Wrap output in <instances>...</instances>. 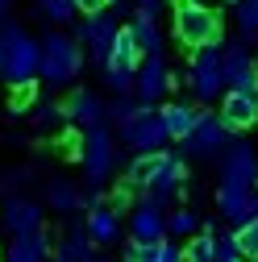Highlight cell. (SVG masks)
<instances>
[{
	"mask_svg": "<svg viewBox=\"0 0 258 262\" xmlns=\"http://www.w3.org/2000/svg\"><path fill=\"white\" fill-rule=\"evenodd\" d=\"M0 79L9 88H25L38 79V38L17 21L0 25Z\"/></svg>",
	"mask_w": 258,
	"mask_h": 262,
	"instance_id": "obj_1",
	"label": "cell"
},
{
	"mask_svg": "<svg viewBox=\"0 0 258 262\" xmlns=\"http://www.w3.org/2000/svg\"><path fill=\"white\" fill-rule=\"evenodd\" d=\"M79 71H83L79 42L67 38V34H58V29H50V34L38 42V75L50 88H67V83H75Z\"/></svg>",
	"mask_w": 258,
	"mask_h": 262,
	"instance_id": "obj_2",
	"label": "cell"
},
{
	"mask_svg": "<svg viewBox=\"0 0 258 262\" xmlns=\"http://www.w3.org/2000/svg\"><path fill=\"white\" fill-rule=\"evenodd\" d=\"M175 42H183L187 50H204V46H221L225 42V29L221 17L208 5H191V0H175Z\"/></svg>",
	"mask_w": 258,
	"mask_h": 262,
	"instance_id": "obj_3",
	"label": "cell"
},
{
	"mask_svg": "<svg viewBox=\"0 0 258 262\" xmlns=\"http://www.w3.org/2000/svg\"><path fill=\"white\" fill-rule=\"evenodd\" d=\"M71 154L83 162V175H88L92 187H100L113 175V167H117V142H113V134L104 125L100 129H88V134L71 146Z\"/></svg>",
	"mask_w": 258,
	"mask_h": 262,
	"instance_id": "obj_4",
	"label": "cell"
},
{
	"mask_svg": "<svg viewBox=\"0 0 258 262\" xmlns=\"http://www.w3.org/2000/svg\"><path fill=\"white\" fill-rule=\"evenodd\" d=\"M121 129V142L134 150V154H163L167 150V129H163V117H158V108H142L138 104V113L129 117L125 125H117Z\"/></svg>",
	"mask_w": 258,
	"mask_h": 262,
	"instance_id": "obj_5",
	"label": "cell"
},
{
	"mask_svg": "<svg viewBox=\"0 0 258 262\" xmlns=\"http://www.w3.org/2000/svg\"><path fill=\"white\" fill-rule=\"evenodd\" d=\"M187 83L196 92L200 104H212L225 92V75H221V46H204L191 50V67H187Z\"/></svg>",
	"mask_w": 258,
	"mask_h": 262,
	"instance_id": "obj_6",
	"label": "cell"
},
{
	"mask_svg": "<svg viewBox=\"0 0 258 262\" xmlns=\"http://www.w3.org/2000/svg\"><path fill=\"white\" fill-rule=\"evenodd\" d=\"M225 150H229V129L217 121V113L200 108L196 129L183 138V154H191V158H221Z\"/></svg>",
	"mask_w": 258,
	"mask_h": 262,
	"instance_id": "obj_7",
	"label": "cell"
},
{
	"mask_svg": "<svg viewBox=\"0 0 258 262\" xmlns=\"http://www.w3.org/2000/svg\"><path fill=\"white\" fill-rule=\"evenodd\" d=\"M221 187H258V154L250 142H229L221 158Z\"/></svg>",
	"mask_w": 258,
	"mask_h": 262,
	"instance_id": "obj_8",
	"label": "cell"
},
{
	"mask_svg": "<svg viewBox=\"0 0 258 262\" xmlns=\"http://www.w3.org/2000/svg\"><path fill=\"white\" fill-rule=\"evenodd\" d=\"M175 88V75L167 71V62H163V54L158 58H142L138 62V75H134V96H138V104L142 108H154L163 96Z\"/></svg>",
	"mask_w": 258,
	"mask_h": 262,
	"instance_id": "obj_9",
	"label": "cell"
},
{
	"mask_svg": "<svg viewBox=\"0 0 258 262\" xmlns=\"http://www.w3.org/2000/svg\"><path fill=\"white\" fill-rule=\"evenodd\" d=\"M129 237L134 242H163L167 237V204L142 195V200L129 208Z\"/></svg>",
	"mask_w": 258,
	"mask_h": 262,
	"instance_id": "obj_10",
	"label": "cell"
},
{
	"mask_svg": "<svg viewBox=\"0 0 258 262\" xmlns=\"http://www.w3.org/2000/svg\"><path fill=\"white\" fill-rule=\"evenodd\" d=\"M221 75H225V88L229 92H254L258 96V62L246 46H225L221 50Z\"/></svg>",
	"mask_w": 258,
	"mask_h": 262,
	"instance_id": "obj_11",
	"label": "cell"
},
{
	"mask_svg": "<svg viewBox=\"0 0 258 262\" xmlns=\"http://www.w3.org/2000/svg\"><path fill=\"white\" fill-rule=\"evenodd\" d=\"M117 29H121V25H117V17L104 9V13H96V17H83V21H79V38H75V42H83V46H88V54L104 67V58H109V50H113Z\"/></svg>",
	"mask_w": 258,
	"mask_h": 262,
	"instance_id": "obj_12",
	"label": "cell"
},
{
	"mask_svg": "<svg viewBox=\"0 0 258 262\" xmlns=\"http://www.w3.org/2000/svg\"><path fill=\"white\" fill-rule=\"evenodd\" d=\"M183 179H187V162L179 158V154H171V150H163L158 154V162H154V175H150V183H146V195H154V200H171V195L183 187Z\"/></svg>",
	"mask_w": 258,
	"mask_h": 262,
	"instance_id": "obj_13",
	"label": "cell"
},
{
	"mask_svg": "<svg viewBox=\"0 0 258 262\" xmlns=\"http://www.w3.org/2000/svg\"><path fill=\"white\" fill-rule=\"evenodd\" d=\"M229 134H238V129H254L258 125V96L254 92H221V117H217Z\"/></svg>",
	"mask_w": 258,
	"mask_h": 262,
	"instance_id": "obj_14",
	"label": "cell"
},
{
	"mask_svg": "<svg viewBox=\"0 0 258 262\" xmlns=\"http://www.w3.org/2000/svg\"><path fill=\"white\" fill-rule=\"evenodd\" d=\"M217 212L233 229L258 221V187H217Z\"/></svg>",
	"mask_w": 258,
	"mask_h": 262,
	"instance_id": "obj_15",
	"label": "cell"
},
{
	"mask_svg": "<svg viewBox=\"0 0 258 262\" xmlns=\"http://www.w3.org/2000/svg\"><path fill=\"white\" fill-rule=\"evenodd\" d=\"M0 221H5V229H9L13 237L42 233V204L25 200V195H13V200L5 204V212H0Z\"/></svg>",
	"mask_w": 258,
	"mask_h": 262,
	"instance_id": "obj_16",
	"label": "cell"
},
{
	"mask_svg": "<svg viewBox=\"0 0 258 262\" xmlns=\"http://www.w3.org/2000/svg\"><path fill=\"white\" fill-rule=\"evenodd\" d=\"M62 117L75 121L83 134H88V129H100V125H104V100H100L96 92L79 88V92H71V100L62 104Z\"/></svg>",
	"mask_w": 258,
	"mask_h": 262,
	"instance_id": "obj_17",
	"label": "cell"
},
{
	"mask_svg": "<svg viewBox=\"0 0 258 262\" xmlns=\"http://www.w3.org/2000/svg\"><path fill=\"white\" fill-rule=\"evenodd\" d=\"M158 117H163L167 138H171V142H183L191 129H196L200 108H196V104H187V100H171V104H163V108H158Z\"/></svg>",
	"mask_w": 258,
	"mask_h": 262,
	"instance_id": "obj_18",
	"label": "cell"
},
{
	"mask_svg": "<svg viewBox=\"0 0 258 262\" xmlns=\"http://www.w3.org/2000/svg\"><path fill=\"white\" fill-rule=\"evenodd\" d=\"M83 233H88L92 246H113V242L121 237V216H117L109 204H96V208L88 212V221H83Z\"/></svg>",
	"mask_w": 258,
	"mask_h": 262,
	"instance_id": "obj_19",
	"label": "cell"
},
{
	"mask_svg": "<svg viewBox=\"0 0 258 262\" xmlns=\"http://www.w3.org/2000/svg\"><path fill=\"white\" fill-rule=\"evenodd\" d=\"M125 29H129V38H134L138 54H146V58H158V54H163V29H158L154 13H142V9H138V17L129 21Z\"/></svg>",
	"mask_w": 258,
	"mask_h": 262,
	"instance_id": "obj_20",
	"label": "cell"
},
{
	"mask_svg": "<svg viewBox=\"0 0 258 262\" xmlns=\"http://www.w3.org/2000/svg\"><path fill=\"white\" fill-rule=\"evenodd\" d=\"M46 258H50V237L29 233V237H13L0 262H46Z\"/></svg>",
	"mask_w": 258,
	"mask_h": 262,
	"instance_id": "obj_21",
	"label": "cell"
},
{
	"mask_svg": "<svg viewBox=\"0 0 258 262\" xmlns=\"http://www.w3.org/2000/svg\"><path fill=\"white\" fill-rule=\"evenodd\" d=\"M58 262H104V258L92 250V242H88L83 229H71V233L58 242Z\"/></svg>",
	"mask_w": 258,
	"mask_h": 262,
	"instance_id": "obj_22",
	"label": "cell"
},
{
	"mask_svg": "<svg viewBox=\"0 0 258 262\" xmlns=\"http://www.w3.org/2000/svg\"><path fill=\"white\" fill-rule=\"evenodd\" d=\"M46 200H50V208H54V212H75V208H83L79 187H75V183H67V179H54V183L46 187Z\"/></svg>",
	"mask_w": 258,
	"mask_h": 262,
	"instance_id": "obj_23",
	"label": "cell"
},
{
	"mask_svg": "<svg viewBox=\"0 0 258 262\" xmlns=\"http://www.w3.org/2000/svg\"><path fill=\"white\" fill-rule=\"evenodd\" d=\"M183 262H217V233L212 229H200V233L187 242Z\"/></svg>",
	"mask_w": 258,
	"mask_h": 262,
	"instance_id": "obj_24",
	"label": "cell"
},
{
	"mask_svg": "<svg viewBox=\"0 0 258 262\" xmlns=\"http://www.w3.org/2000/svg\"><path fill=\"white\" fill-rule=\"evenodd\" d=\"M200 233V221H196V212L191 208H175V212H167V237H183V242H191Z\"/></svg>",
	"mask_w": 258,
	"mask_h": 262,
	"instance_id": "obj_25",
	"label": "cell"
},
{
	"mask_svg": "<svg viewBox=\"0 0 258 262\" xmlns=\"http://www.w3.org/2000/svg\"><path fill=\"white\" fill-rule=\"evenodd\" d=\"M233 242H238V254L242 262H258V221H246L233 229Z\"/></svg>",
	"mask_w": 258,
	"mask_h": 262,
	"instance_id": "obj_26",
	"label": "cell"
},
{
	"mask_svg": "<svg viewBox=\"0 0 258 262\" xmlns=\"http://www.w3.org/2000/svg\"><path fill=\"white\" fill-rule=\"evenodd\" d=\"M163 254H167V237L163 242H129L125 262H163Z\"/></svg>",
	"mask_w": 258,
	"mask_h": 262,
	"instance_id": "obj_27",
	"label": "cell"
},
{
	"mask_svg": "<svg viewBox=\"0 0 258 262\" xmlns=\"http://www.w3.org/2000/svg\"><path fill=\"white\" fill-rule=\"evenodd\" d=\"M38 9H42V17H50L54 25L75 21V5H71V0H38Z\"/></svg>",
	"mask_w": 258,
	"mask_h": 262,
	"instance_id": "obj_28",
	"label": "cell"
},
{
	"mask_svg": "<svg viewBox=\"0 0 258 262\" xmlns=\"http://www.w3.org/2000/svg\"><path fill=\"white\" fill-rule=\"evenodd\" d=\"M134 113H138V100H129V96H117L113 104H104V117H109V121H117V125H125Z\"/></svg>",
	"mask_w": 258,
	"mask_h": 262,
	"instance_id": "obj_29",
	"label": "cell"
},
{
	"mask_svg": "<svg viewBox=\"0 0 258 262\" xmlns=\"http://www.w3.org/2000/svg\"><path fill=\"white\" fill-rule=\"evenodd\" d=\"M238 25H242V34H258V5L254 0H238Z\"/></svg>",
	"mask_w": 258,
	"mask_h": 262,
	"instance_id": "obj_30",
	"label": "cell"
},
{
	"mask_svg": "<svg viewBox=\"0 0 258 262\" xmlns=\"http://www.w3.org/2000/svg\"><path fill=\"white\" fill-rule=\"evenodd\" d=\"M217 262H242L233 233H221V237H217Z\"/></svg>",
	"mask_w": 258,
	"mask_h": 262,
	"instance_id": "obj_31",
	"label": "cell"
},
{
	"mask_svg": "<svg viewBox=\"0 0 258 262\" xmlns=\"http://www.w3.org/2000/svg\"><path fill=\"white\" fill-rule=\"evenodd\" d=\"M29 104H34V83H25V88H13V113H25Z\"/></svg>",
	"mask_w": 258,
	"mask_h": 262,
	"instance_id": "obj_32",
	"label": "cell"
},
{
	"mask_svg": "<svg viewBox=\"0 0 258 262\" xmlns=\"http://www.w3.org/2000/svg\"><path fill=\"white\" fill-rule=\"evenodd\" d=\"M34 117H38V125H54V121L62 117V104H38Z\"/></svg>",
	"mask_w": 258,
	"mask_h": 262,
	"instance_id": "obj_33",
	"label": "cell"
},
{
	"mask_svg": "<svg viewBox=\"0 0 258 262\" xmlns=\"http://www.w3.org/2000/svg\"><path fill=\"white\" fill-rule=\"evenodd\" d=\"M71 5H75V13L96 17V13H104V5H109V0H71Z\"/></svg>",
	"mask_w": 258,
	"mask_h": 262,
	"instance_id": "obj_34",
	"label": "cell"
},
{
	"mask_svg": "<svg viewBox=\"0 0 258 262\" xmlns=\"http://www.w3.org/2000/svg\"><path fill=\"white\" fill-rule=\"evenodd\" d=\"M158 5H163V0H138V9H142V13H158Z\"/></svg>",
	"mask_w": 258,
	"mask_h": 262,
	"instance_id": "obj_35",
	"label": "cell"
},
{
	"mask_svg": "<svg viewBox=\"0 0 258 262\" xmlns=\"http://www.w3.org/2000/svg\"><path fill=\"white\" fill-rule=\"evenodd\" d=\"M9 9H13V0H0V17H9Z\"/></svg>",
	"mask_w": 258,
	"mask_h": 262,
	"instance_id": "obj_36",
	"label": "cell"
},
{
	"mask_svg": "<svg viewBox=\"0 0 258 262\" xmlns=\"http://www.w3.org/2000/svg\"><path fill=\"white\" fill-rule=\"evenodd\" d=\"M191 5H208V0H191Z\"/></svg>",
	"mask_w": 258,
	"mask_h": 262,
	"instance_id": "obj_37",
	"label": "cell"
},
{
	"mask_svg": "<svg viewBox=\"0 0 258 262\" xmlns=\"http://www.w3.org/2000/svg\"><path fill=\"white\" fill-rule=\"evenodd\" d=\"M225 5H238V0H225Z\"/></svg>",
	"mask_w": 258,
	"mask_h": 262,
	"instance_id": "obj_38",
	"label": "cell"
},
{
	"mask_svg": "<svg viewBox=\"0 0 258 262\" xmlns=\"http://www.w3.org/2000/svg\"><path fill=\"white\" fill-rule=\"evenodd\" d=\"M254 46H258V34H254Z\"/></svg>",
	"mask_w": 258,
	"mask_h": 262,
	"instance_id": "obj_39",
	"label": "cell"
},
{
	"mask_svg": "<svg viewBox=\"0 0 258 262\" xmlns=\"http://www.w3.org/2000/svg\"><path fill=\"white\" fill-rule=\"evenodd\" d=\"M254 5H258V0H254Z\"/></svg>",
	"mask_w": 258,
	"mask_h": 262,
	"instance_id": "obj_40",
	"label": "cell"
}]
</instances>
